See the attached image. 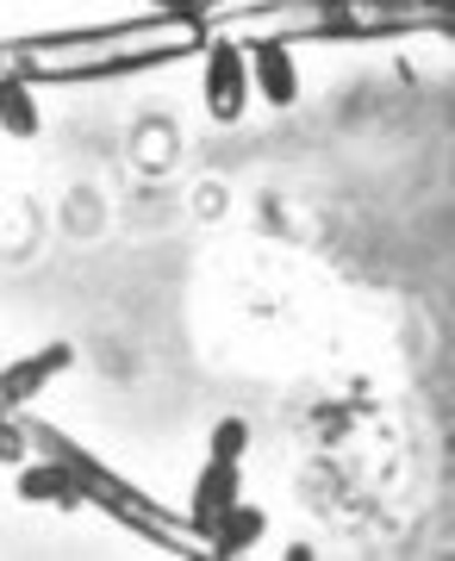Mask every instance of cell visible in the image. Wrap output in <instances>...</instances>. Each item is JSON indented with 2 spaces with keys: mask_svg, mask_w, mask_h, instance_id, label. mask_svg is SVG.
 Listing matches in <instances>:
<instances>
[{
  "mask_svg": "<svg viewBox=\"0 0 455 561\" xmlns=\"http://www.w3.org/2000/svg\"><path fill=\"white\" fill-rule=\"evenodd\" d=\"M243 101H250V62L238 44H213L206 50V113L218 125H231L243 119Z\"/></svg>",
  "mask_w": 455,
  "mask_h": 561,
  "instance_id": "6da1fadb",
  "label": "cell"
},
{
  "mask_svg": "<svg viewBox=\"0 0 455 561\" xmlns=\"http://www.w3.org/2000/svg\"><path fill=\"white\" fill-rule=\"evenodd\" d=\"M69 356H76L69 343H50V350H38V356L7 362V368H0V412H13L20 400H32L50 375H62V368H69Z\"/></svg>",
  "mask_w": 455,
  "mask_h": 561,
  "instance_id": "7a4b0ae2",
  "label": "cell"
},
{
  "mask_svg": "<svg viewBox=\"0 0 455 561\" xmlns=\"http://www.w3.org/2000/svg\"><path fill=\"white\" fill-rule=\"evenodd\" d=\"M225 505H238V461L206 456V468H200V481H194V505H187V518H194L200 537L213 530V518L225 512Z\"/></svg>",
  "mask_w": 455,
  "mask_h": 561,
  "instance_id": "3957f363",
  "label": "cell"
},
{
  "mask_svg": "<svg viewBox=\"0 0 455 561\" xmlns=\"http://www.w3.org/2000/svg\"><path fill=\"white\" fill-rule=\"evenodd\" d=\"M243 62H250V81L269 94V106L299 101V69H294V50H287V44H257Z\"/></svg>",
  "mask_w": 455,
  "mask_h": 561,
  "instance_id": "277c9868",
  "label": "cell"
},
{
  "mask_svg": "<svg viewBox=\"0 0 455 561\" xmlns=\"http://www.w3.org/2000/svg\"><path fill=\"white\" fill-rule=\"evenodd\" d=\"M20 500L76 505V500H88V481L69 468V456H62V461H38V468H25V474H20Z\"/></svg>",
  "mask_w": 455,
  "mask_h": 561,
  "instance_id": "5b68a950",
  "label": "cell"
},
{
  "mask_svg": "<svg viewBox=\"0 0 455 561\" xmlns=\"http://www.w3.org/2000/svg\"><path fill=\"white\" fill-rule=\"evenodd\" d=\"M262 537V512L257 505H225V512H218L213 518V530H206V542H213V556H243V549H250V542Z\"/></svg>",
  "mask_w": 455,
  "mask_h": 561,
  "instance_id": "8992f818",
  "label": "cell"
},
{
  "mask_svg": "<svg viewBox=\"0 0 455 561\" xmlns=\"http://www.w3.org/2000/svg\"><path fill=\"white\" fill-rule=\"evenodd\" d=\"M0 125H7L13 138H32V131H38V101H32V88H25L20 76L0 81Z\"/></svg>",
  "mask_w": 455,
  "mask_h": 561,
  "instance_id": "52a82bcc",
  "label": "cell"
},
{
  "mask_svg": "<svg viewBox=\"0 0 455 561\" xmlns=\"http://www.w3.org/2000/svg\"><path fill=\"white\" fill-rule=\"evenodd\" d=\"M250 449V424L243 419H218L213 424V461H243Z\"/></svg>",
  "mask_w": 455,
  "mask_h": 561,
  "instance_id": "ba28073f",
  "label": "cell"
},
{
  "mask_svg": "<svg viewBox=\"0 0 455 561\" xmlns=\"http://www.w3.org/2000/svg\"><path fill=\"white\" fill-rule=\"evenodd\" d=\"M150 7H157V13H175V20H194L200 13V0H150Z\"/></svg>",
  "mask_w": 455,
  "mask_h": 561,
  "instance_id": "9c48e42d",
  "label": "cell"
},
{
  "mask_svg": "<svg viewBox=\"0 0 455 561\" xmlns=\"http://www.w3.org/2000/svg\"><path fill=\"white\" fill-rule=\"evenodd\" d=\"M206 7H218V0H200V13H206Z\"/></svg>",
  "mask_w": 455,
  "mask_h": 561,
  "instance_id": "30bf717a",
  "label": "cell"
}]
</instances>
